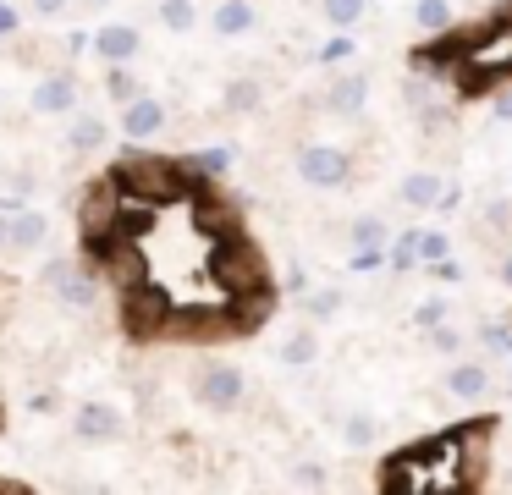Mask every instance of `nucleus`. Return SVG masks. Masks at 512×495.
<instances>
[{"instance_id": "1", "label": "nucleus", "mask_w": 512, "mask_h": 495, "mask_svg": "<svg viewBox=\"0 0 512 495\" xmlns=\"http://www.w3.org/2000/svg\"><path fill=\"white\" fill-rule=\"evenodd\" d=\"M496 435L490 418H479L474 429H446L435 440H419V446L397 451V457L380 468V484L386 490H402V495H424V490H474L485 473V446Z\"/></svg>"}, {"instance_id": "2", "label": "nucleus", "mask_w": 512, "mask_h": 495, "mask_svg": "<svg viewBox=\"0 0 512 495\" xmlns=\"http://www.w3.org/2000/svg\"><path fill=\"white\" fill-rule=\"evenodd\" d=\"M243 391H248V380L232 363H204V369L193 374V396H199L210 413H232V407L243 402Z\"/></svg>"}, {"instance_id": "3", "label": "nucleus", "mask_w": 512, "mask_h": 495, "mask_svg": "<svg viewBox=\"0 0 512 495\" xmlns=\"http://www.w3.org/2000/svg\"><path fill=\"white\" fill-rule=\"evenodd\" d=\"M298 176L309 187H342L347 176H353V160H347V149H336V143H309V149L298 154Z\"/></svg>"}, {"instance_id": "4", "label": "nucleus", "mask_w": 512, "mask_h": 495, "mask_svg": "<svg viewBox=\"0 0 512 495\" xmlns=\"http://www.w3.org/2000/svg\"><path fill=\"white\" fill-rule=\"evenodd\" d=\"M45 286L67 308H94V275H83V264H72V259H50Z\"/></svg>"}, {"instance_id": "5", "label": "nucleus", "mask_w": 512, "mask_h": 495, "mask_svg": "<svg viewBox=\"0 0 512 495\" xmlns=\"http://www.w3.org/2000/svg\"><path fill=\"white\" fill-rule=\"evenodd\" d=\"M446 253H452V237H446V231H424L419 226V231H402L391 259L408 270V264H435V259H446Z\"/></svg>"}, {"instance_id": "6", "label": "nucleus", "mask_w": 512, "mask_h": 495, "mask_svg": "<svg viewBox=\"0 0 512 495\" xmlns=\"http://www.w3.org/2000/svg\"><path fill=\"white\" fill-rule=\"evenodd\" d=\"M490 369L479 358H457L452 369H446V396H457V402H479V396L490 391Z\"/></svg>"}, {"instance_id": "7", "label": "nucleus", "mask_w": 512, "mask_h": 495, "mask_svg": "<svg viewBox=\"0 0 512 495\" xmlns=\"http://www.w3.org/2000/svg\"><path fill=\"white\" fill-rule=\"evenodd\" d=\"M353 242H358V270H364V264H380V253H386V242H391V226L380 215H358L353 220Z\"/></svg>"}, {"instance_id": "8", "label": "nucleus", "mask_w": 512, "mask_h": 495, "mask_svg": "<svg viewBox=\"0 0 512 495\" xmlns=\"http://www.w3.org/2000/svg\"><path fill=\"white\" fill-rule=\"evenodd\" d=\"M94 55H100V61H111V66L133 61V55H138V28H127V22L100 28V33H94Z\"/></svg>"}, {"instance_id": "9", "label": "nucleus", "mask_w": 512, "mask_h": 495, "mask_svg": "<svg viewBox=\"0 0 512 495\" xmlns=\"http://www.w3.org/2000/svg\"><path fill=\"white\" fill-rule=\"evenodd\" d=\"M325 105H331L336 116H358V110L369 105V77L364 72H342L331 83V94H325Z\"/></svg>"}, {"instance_id": "10", "label": "nucleus", "mask_w": 512, "mask_h": 495, "mask_svg": "<svg viewBox=\"0 0 512 495\" xmlns=\"http://www.w3.org/2000/svg\"><path fill=\"white\" fill-rule=\"evenodd\" d=\"M72 105H78V83L72 77H45L34 88V110H45V116H67Z\"/></svg>"}, {"instance_id": "11", "label": "nucleus", "mask_w": 512, "mask_h": 495, "mask_svg": "<svg viewBox=\"0 0 512 495\" xmlns=\"http://www.w3.org/2000/svg\"><path fill=\"white\" fill-rule=\"evenodd\" d=\"M397 198L408 209H435V198H441V176H435V171H408L397 182Z\"/></svg>"}, {"instance_id": "12", "label": "nucleus", "mask_w": 512, "mask_h": 495, "mask_svg": "<svg viewBox=\"0 0 512 495\" xmlns=\"http://www.w3.org/2000/svg\"><path fill=\"white\" fill-rule=\"evenodd\" d=\"M160 127H166V110H160L155 99H133V105L122 110V132H127V138H155Z\"/></svg>"}, {"instance_id": "13", "label": "nucleus", "mask_w": 512, "mask_h": 495, "mask_svg": "<svg viewBox=\"0 0 512 495\" xmlns=\"http://www.w3.org/2000/svg\"><path fill=\"white\" fill-rule=\"evenodd\" d=\"M78 435H83V440H111V435H122V418H116V407H105V402L83 407V413H78Z\"/></svg>"}, {"instance_id": "14", "label": "nucleus", "mask_w": 512, "mask_h": 495, "mask_svg": "<svg viewBox=\"0 0 512 495\" xmlns=\"http://www.w3.org/2000/svg\"><path fill=\"white\" fill-rule=\"evenodd\" d=\"M50 237V215H39V209H17L12 215V248H39V242Z\"/></svg>"}, {"instance_id": "15", "label": "nucleus", "mask_w": 512, "mask_h": 495, "mask_svg": "<svg viewBox=\"0 0 512 495\" xmlns=\"http://www.w3.org/2000/svg\"><path fill=\"white\" fill-rule=\"evenodd\" d=\"M342 440H347L353 451H369V446L380 440V418H375V413H347V418H342Z\"/></svg>"}, {"instance_id": "16", "label": "nucleus", "mask_w": 512, "mask_h": 495, "mask_svg": "<svg viewBox=\"0 0 512 495\" xmlns=\"http://www.w3.org/2000/svg\"><path fill=\"white\" fill-rule=\"evenodd\" d=\"M248 28H254V6H248V0H221V6H215V33L232 39V33H248Z\"/></svg>"}, {"instance_id": "17", "label": "nucleus", "mask_w": 512, "mask_h": 495, "mask_svg": "<svg viewBox=\"0 0 512 495\" xmlns=\"http://www.w3.org/2000/svg\"><path fill=\"white\" fill-rule=\"evenodd\" d=\"M320 358V336L314 330H292L287 341H281V363H292V369H303V363Z\"/></svg>"}, {"instance_id": "18", "label": "nucleus", "mask_w": 512, "mask_h": 495, "mask_svg": "<svg viewBox=\"0 0 512 495\" xmlns=\"http://www.w3.org/2000/svg\"><path fill=\"white\" fill-rule=\"evenodd\" d=\"M320 11H325V22H331V28H358V22H364V11H369V0H320Z\"/></svg>"}, {"instance_id": "19", "label": "nucleus", "mask_w": 512, "mask_h": 495, "mask_svg": "<svg viewBox=\"0 0 512 495\" xmlns=\"http://www.w3.org/2000/svg\"><path fill=\"white\" fill-rule=\"evenodd\" d=\"M259 99H265V88H259L254 77H237V83H226V110H237V116L259 110Z\"/></svg>"}, {"instance_id": "20", "label": "nucleus", "mask_w": 512, "mask_h": 495, "mask_svg": "<svg viewBox=\"0 0 512 495\" xmlns=\"http://www.w3.org/2000/svg\"><path fill=\"white\" fill-rule=\"evenodd\" d=\"M413 17H419V28L446 33V28H452V0H419V6H413Z\"/></svg>"}, {"instance_id": "21", "label": "nucleus", "mask_w": 512, "mask_h": 495, "mask_svg": "<svg viewBox=\"0 0 512 495\" xmlns=\"http://www.w3.org/2000/svg\"><path fill=\"white\" fill-rule=\"evenodd\" d=\"M193 17H199V11H193V0H160V22H166L171 33H188Z\"/></svg>"}, {"instance_id": "22", "label": "nucleus", "mask_w": 512, "mask_h": 495, "mask_svg": "<svg viewBox=\"0 0 512 495\" xmlns=\"http://www.w3.org/2000/svg\"><path fill=\"white\" fill-rule=\"evenodd\" d=\"M105 143V121L100 116H78V127H72V149H100Z\"/></svg>"}, {"instance_id": "23", "label": "nucleus", "mask_w": 512, "mask_h": 495, "mask_svg": "<svg viewBox=\"0 0 512 495\" xmlns=\"http://www.w3.org/2000/svg\"><path fill=\"white\" fill-rule=\"evenodd\" d=\"M430 347L446 352V358H457V352H463V330H457L452 319H441V325H430Z\"/></svg>"}, {"instance_id": "24", "label": "nucleus", "mask_w": 512, "mask_h": 495, "mask_svg": "<svg viewBox=\"0 0 512 495\" xmlns=\"http://www.w3.org/2000/svg\"><path fill=\"white\" fill-rule=\"evenodd\" d=\"M441 319H452V303H441V297H430V303H419V314H413V325H419V330H430V325H441Z\"/></svg>"}, {"instance_id": "25", "label": "nucleus", "mask_w": 512, "mask_h": 495, "mask_svg": "<svg viewBox=\"0 0 512 495\" xmlns=\"http://www.w3.org/2000/svg\"><path fill=\"white\" fill-rule=\"evenodd\" d=\"M226 165H232V149H204L199 171H226Z\"/></svg>"}, {"instance_id": "26", "label": "nucleus", "mask_w": 512, "mask_h": 495, "mask_svg": "<svg viewBox=\"0 0 512 495\" xmlns=\"http://www.w3.org/2000/svg\"><path fill=\"white\" fill-rule=\"evenodd\" d=\"M17 28V6L12 0H0V33H12Z\"/></svg>"}, {"instance_id": "27", "label": "nucleus", "mask_w": 512, "mask_h": 495, "mask_svg": "<svg viewBox=\"0 0 512 495\" xmlns=\"http://www.w3.org/2000/svg\"><path fill=\"white\" fill-rule=\"evenodd\" d=\"M336 303H342V297H336V292H325V297H314V314H320V319H325V314H336Z\"/></svg>"}, {"instance_id": "28", "label": "nucleus", "mask_w": 512, "mask_h": 495, "mask_svg": "<svg viewBox=\"0 0 512 495\" xmlns=\"http://www.w3.org/2000/svg\"><path fill=\"white\" fill-rule=\"evenodd\" d=\"M496 116L512 121V88H501V94H496Z\"/></svg>"}, {"instance_id": "29", "label": "nucleus", "mask_w": 512, "mask_h": 495, "mask_svg": "<svg viewBox=\"0 0 512 495\" xmlns=\"http://www.w3.org/2000/svg\"><path fill=\"white\" fill-rule=\"evenodd\" d=\"M61 6H67V0H34V11H39V17H56Z\"/></svg>"}, {"instance_id": "30", "label": "nucleus", "mask_w": 512, "mask_h": 495, "mask_svg": "<svg viewBox=\"0 0 512 495\" xmlns=\"http://www.w3.org/2000/svg\"><path fill=\"white\" fill-rule=\"evenodd\" d=\"M12 242V215H0V248Z\"/></svg>"}, {"instance_id": "31", "label": "nucleus", "mask_w": 512, "mask_h": 495, "mask_svg": "<svg viewBox=\"0 0 512 495\" xmlns=\"http://www.w3.org/2000/svg\"><path fill=\"white\" fill-rule=\"evenodd\" d=\"M501 281L512 286V253H507V259H501Z\"/></svg>"}, {"instance_id": "32", "label": "nucleus", "mask_w": 512, "mask_h": 495, "mask_svg": "<svg viewBox=\"0 0 512 495\" xmlns=\"http://www.w3.org/2000/svg\"><path fill=\"white\" fill-rule=\"evenodd\" d=\"M83 6H105V0H83Z\"/></svg>"}]
</instances>
